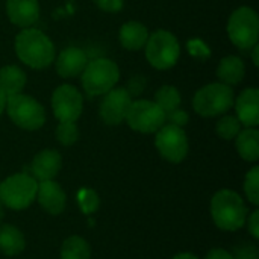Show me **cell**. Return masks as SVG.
Returning a JSON list of instances; mask_svg holds the SVG:
<instances>
[{
    "label": "cell",
    "instance_id": "cell-21",
    "mask_svg": "<svg viewBox=\"0 0 259 259\" xmlns=\"http://www.w3.org/2000/svg\"><path fill=\"white\" fill-rule=\"evenodd\" d=\"M235 146L238 155L249 162H256L259 159V132L256 127H246L240 131L235 138Z\"/></svg>",
    "mask_w": 259,
    "mask_h": 259
},
{
    "label": "cell",
    "instance_id": "cell-7",
    "mask_svg": "<svg viewBox=\"0 0 259 259\" xmlns=\"http://www.w3.org/2000/svg\"><path fill=\"white\" fill-rule=\"evenodd\" d=\"M228 35L232 44L241 50L255 47L259 36V18L255 9L249 6L235 9L228 21Z\"/></svg>",
    "mask_w": 259,
    "mask_h": 259
},
{
    "label": "cell",
    "instance_id": "cell-38",
    "mask_svg": "<svg viewBox=\"0 0 259 259\" xmlns=\"http://www.w3.org/2000/svg\"><path fill=\"white\" fill-rule=\"evenodd\" d=\"M2 219H3V205L0 203V222H2Z\"/></svg>",
    "mask_w": 259,
    "mask_h": 259
},
{
    "label": "cell",
    "instance_id": "cell-18",
    "mask_svg": "<svg viewBox=\"0 0 259 259\" xmlns=\"http://www.w3.org/2000/svg\"><path fill=\"white\" fill-rule=\"evenodd\" d=\"M118 38H120L121 46L126 50L137 52V50L144 49L147 38H149V30L140 21H127L121 26Z\"/></svg>",
    "mask_w": 259,
    "mask_h": 259
},
{
    "label": "cell",
    "instance_id": "cell-24",
    "mask_svg": "<svg viewBox=\"0 0 259 259\" xmlns=\"http://www.w3.org/2000/svg\"><path fill=\"white\" fill-rule=\"evenodd\" d=\"M181 93L178 88L171 87V85H164L161 87L156 94H155V103L165 112H171L175 109H178L181 106Z\"/></svg>",
    "mask_w": 259,
    "mask_h": 259
},
{
    "label": "cell",
    "instance_id": "cell-5",
    "mask_svg": "<svg viewBox=\"0 0 259 259\" xmlns=\"http://www.w3.org/2000/svg\"><path fill=\"white\" fill-rule=\"evenodd\" d=\"M234 102L232 87L215 82L205 85L194 94L193 108L202 117H217L226 114L234 106Z\"/></svg>",
    "mask_w": 259,
    "mask_h": 259
},
{
    "label": "cell",
    "instance_id": "cell-19",
    "mask_svg": "<svg viewBox=\"0 0 259 259\" xmlns=\"http://www.w3.org/2000/svg\"><path fill=\"white\" fill-rule=\"evenodd\" d=\"M26 247L23 232L12 225L0 226V252L6 256H17Z\"/></svg>",
    "mask_w": 259,
    "mask_h": 259
},
{
    "label": "cell",
    "instance_id": "cell-3",
    "mask_svg": "<svg viewBox=\"0 0 259 259\" xmlns=\"http://www.w3.org/2000/svg\"><path fill=\"white\" fill-rule=\"evenodd\" d=\"M82 87L91 97L105 96L108 91L115 88L120 79L118 65L108 58H97L88 61L82 71Z\"/></svg>",
    "mask_w": 259,
    "mask_h": 259
},
{
    "label": "cell",
    "instance_id": "cell-31",
    "mask_svg": "<svg viewBox=\"0 0 259 259\" xmlns=\"http://www.w3.org/2000/svg\"><path fill=\"white\" fill-rule=\"evenodd\" d=\"M188 52L193 56H196V58H206L211 53L209 49H208V46L202 39H197V38L188 41Z\"/></svg>",
    "mask_w": 259,
    "mask_h": 259
},
{
    "label": "cell",
    "instance_id": "cell-26",
    "mask_svg": "<svg viewBox=\"0 0 259 259\" xmlns=\"http://www.w3.org/2000/svg\"><path fill=\"white\" fill-rule=\"evenodd\" d=\"M243 188H244V194H246L247 200H249L252 205L258 206L259 205V167L258 165L252 167V168L247 171V175H246V178H244V185H243Z\"/></svg>",
    "mask_w": 259,
    "mask_h": 259
},
{
    "label": "cell",
    "instance_id": "cell-13",
    "mask_svg": "<svg viewBox=\"0 0 259 259\" xmlns=\"http://www.w3.org/2000/svg\"><path fill=\"white\" fill-rule=\"evenodd\" d=\"M36 200L46 212L52 215H59L65 209L67 194L62 190V187L58 182H55V179L41 181L38 182Z\"/></svg>",
    "mask_w": 259,
    "mask_h": 259
},
{
    "label": "cell",
    "instance_id": "cell-15",
    "mask_svg": "<svg viewBox=\"0 0 259 259\" xmlns=\"http://www.w3.org/2000/svg\"><path fill=\"white\" fill-rule=\"evenodd\" d=\"M235 103L237 118L240 120L241 126L246 127H256L259 124V91L256 88L244 90Z\"/></svg>",
    "mask_w": 259,
    "mask_h": 259
},
{
    "label": "cell",
    "instance_id": "cell-30",
    "mask_svg": "<svg viewBox=\"0 0 259 259\" xmlns=\"http://www.w3.org/2000/svg\"><path fill=\"white\" fill-rule=\"evenodd\" d=\"M190 120V115L188 112H185L184 109L178 108L168 114H165V121H168L170 124H175V126H179V127H184Z\"/></svg>",
    "mask_w": 259,
    "mask_h": 259
},
{
    "label": "cell",
    "instance_id": "cell-10",
    "mask_svg": "<svg viewBox=\"0 0 259 259\" xmlns=\"http://www.w3.org/2000/svg\"><path fill=\"white\" fill-rule=\"evenodd\" d=\"M155 137V146L159 155L168 162L179 164L188 155V138L182 127L175 124H164L158 129Z\"/></svg>",
    "mask_w": 259,
    "mask_h": 259
},
{
    "label": "cell",
    "instance_id": "cell-16",
    "mask_svg": "<svg viewBox=\"0 0 259 259\" xmlns=\"http://www.w3.org/2000/svg\"><path fill=\"white\" fill-rule=\"evenodd\" d=\"M61 167H62V158L59 152L53 149H46L35 155L30 170H32V176L38 182H41V181L55 179Z\"/></svg>",
    "mask_w": 259,
    "mask_h": 259
},
{
    "label": "cell",
    "instance_id": "cell-28",
    "mask_svg": "<svg viewBox=\"0 0 259 259\" xmlns=\"http://www.w3.org/2000/svg\"><path fill=\"white\" fill-rule=\"evenodd\" d=\"M56 138L62 146H73L79 140V129L76 123L73 121L59 123L56 127Z\"/></svg>",
    "mask_w": 259,
    "mask_h": 259
},
{
    "label": "cell",
    "instance_id": "cell-4",
    "mask_svg": "<svg viewBox=\"0 0 259 259\" xmlns=\"http://www.w3.org/2000/svg\"><path fill=\"white\" fill-rule=\"evenodd\" d=\"M38 181L27 173L11 175L0 184V203L9 209L21 211L36 200Z\"/></svg>",
    "mask_w": 259,
    "mask_h": 259
},
{
    "label": "cell",
    "instance_id": "cell-1",
    "mask_svg": "<svg viewBox=\"0 0 259 259\" xmlns=\"http://www.w3.org/2000/svg\"><path fill=\"white\" fill-rule=\"evenodd\" d=\"M15 55L33 70L49 67L55 61V46L50 38L33 27L23 29L15 38Z\"/></svg>",
    "mask_w": 259,
    "mask_h": 259
},
{
    "label": "cell",
    "instance_id": "cell-6",
    "mask_svg": "<svg viewBox=\"0 0 259 259\" xmlns=\"http://www.w3.org/2000/svg\"><path fill=\"white\" fill-rule=\"evenodd\" d=\"M149 64L156 70H168L176 65L181 56V44L168 30H156L149 35L144 46Z\"/></svg>",
    "mask_w": 259,
    "mask_h": 259
},
{
    "label": "cell",
    "instance_id": "cell-25",
    "mask_svg": "<svg viewBox=\"0 0 259 259\" xmlns=\"http://www.w3.org/2000/svg\"><path fill=\"white\" fill-rule=\"evenodd\" d=\"M215 131L223 140H235L241 131V123L235 115H223L215 126Z\"/></svg>",
    "mask_w": 259,
    "mask_h": 259
},
{
    "label": "cell",
    "instance_id": "cell-9",
    "mask_svg": "<svg viewBox=\"0 0 259 259\" xmlns=\"http://www.w3.org/2000/svg\"><path fill=\"white\" fill-rule=\"evenodd\" d=\"M124 120L135 132L155 134L165 124V112L155 102L140 99L131 103Z\"/></svg>",
    "mask_w": 259,
    "mask_h": 259
},
{
    "label": "cell",
    "instance_id": "cell-12",
    "mask_svg": "<svg viewBox=\"0 0 259 259\" xmlns=\"http://www.w3.org/2000/svg\"><path fill=\"white\" fill-rule=\"evenodd\" d=\"M132 103V96L124 88H112L108 91L100 103V118L109 124L117 126L124 121L127 109Z\"/></svg>",
    "mask_w": 259,
    "mask_h": 259
},
{
    "label": "cell",
    "instance_id": "cell-11",
    "mask_svg": "<svg viewBox=\"0 0 259 259\" xmlns=\"http://www.w3.org/2000/svg\"><path fill=\"white\" fill-rule=\"evenodd\" d=\"M52 109L59 123H76L83 109V99L77 88L64 83L59 85L52 94Z\"/></svg>",
    "mask_w": 259,
    "mask_h": 259
},
{
    "label": "cell",
    "instance_id": "cell-29",
    "mask_svg": "<svg viewBox=\"0 0 259 259\" xmlns=\"http://www.w3.org/2000/svg\"><path fill=\"white\" fill-rule=\"evenodd\" d=\"M232 256L234 259H259L258 247L252 243H241L235 247Z\"/></svg>",
    "mask_w": 259,
    "mask_h": 259
},
{
    "label": "cell",
    "instance_id": "cell-35",
    "mask_svg": "<svg viewBox=\"0 0 259 259\" xmlns=\"http://www.w3.org/2000/svg\"><path fill=\"white\" fill-rule=\"evenodd\" d=\"M6 100H8L6 94L0 90V115H2V114H3V111L6 109Z\"/></svg>",
    "mask_w": 259,
    "mask_h": 259
},
{
    "label": "cell",
    "instance_id": "cell-2",
    "mask_svg": "<svg viewBox=\"0 0 259 259\" xmlns=\"http://www.w3.org/2000/svg\"><path fill=\"white\" fill-rule=\"evenodd\" d=\"M247 206L243 197L232 190H220L211 200V217L215 226L226 232H235L246 225Z\"/></svg>",
    "mask_w": 259,
    "mask_h": 259
},
{
    "label": "cell",
    "instance_id": "cell-14",
    "mask_svg": "<svg viewBox=\"0 0 259 259\" xmlns=\"http://www.w3.org/2000/svg\"><path fill=\"white\" fill-rule=\"evenodd\" d=\"M6 14L12 24L27 29L39 18V3L38 0H8Z\"/></svg>",
    "mask_w": 259,
    "mask_h": 259
},
{
    "label": "cell",
    "instance_id": "cell-23",
    "mask_svg": "<svg viewBox=\"0 0 259 259\" xmlns=\"http://www.w3.org/2000/svg\"><path fill=\"white\" fill-rule=\"evenodd\" d=\"M61 259H91V247L83 237L71 235L61 247Z\"/></svg>",
    "mask_w": 259,
    "mask_h": 259
},
{
    "label": "cell",
    "instance_id": "cell-22",
    "mask_svg": "<svg viewBox=\"0 0 259 259\" xmlns=\"http://www.w3.org/2000/svg\"><path fill=\"white\" fill-rule=\"evenodd\" d=\"M26 73L17 65H5L0 68V90L6 97L20 94L26 85Z\"/></svg>",
    "mask_w": 259,
    "mask_h": 259
},
{
    "label": "cell",
    "instance_id": "cell-33",
    "mask_svg": "<svg viewBox=\"0 0 259 259\" xmlns=\"http://www.w3.org/2000/svg\"><path fill=\"white\" fill-rule=\"evenodd\" d=\"M246 222H247V229H249V234L255 238V240H258L259 238V211H252V214L250 215H247V219H246Z\"/></svg>",
    "mask_w": 259,
    "mask_h": 259
},
{
    "label": "cell",
    "instance_id": "cell-36",
    "mask_svg": "<svg viewBox=\"0 0 259 259\" xmlns=\"http://www.w3.org/2000/svg\"><path fill=\"white\" fill-rule=\"evenodd\" d=\"M173 259H199L196 255L193 253H188V252H182V253H178Z\"/></svg>",
    "mask_w": 259,
    "mask_h": 259
},
{
    "label": "cell",
    "instance_id": "cell-34",
    "mask_svg": "<svg viewBox=\"0 0 259 259\" xmlns=\"http://www.w3.org/2000/svg\"><path fill=\"white\" fill-rule=\"evenodd\" d=\"M205 259H234V256H232L231 252H228L225 249H220V247H215V249H212V250H209L206 253Z\"/></svg>",
    "mask_w": 259,
    "mask_h": 259
},
{
    "label": "cell",
    "instance_id": "cell-32",
    "mask_svg": "<svg viewBox=\"0 0 259 259\" xmlns=\"http://www.w3.org/2000/svg\"><path fill=\"white\" fill-rule=\"evenodd\" d=\"M96 6L105 12L117 14L123 9V0H94Z\"/></svg>",
    "mask_w": 259,
    "mask_h": 259
},
{
    "label": "cell",
    "instance_id": "cell-8",
    "mask_svg": "<svg viewBox=\"0 0 259 259\" xmlns=\"http://www.w3.org/2000/svg\"><path fill=\"white\" fill-rule=\"evenodd\" d=\"M6 112L12 123L24 131H38L46 123V111L41 103L21 93L8 97Z\"/></svg>",
    "mask_w": 259,
    "mask_h": 259
},
{
    "label": "cell",
    "instance_id": "cell-17",
    "mask_svg": "<svg viewBox=\"0 0 259 259\" xmlns=\"http://www.w3.org/2000/svg\"><path fill=\"white\" fill-rule=\"evenodd\" d=\"M88 64L87 53L79 47L64 49L56 59V71L61 77H76L82 74Z\"/></svg>",
    "mask_w": 259,
    "mask_h": 259
},
{
    "label": "cell",
    "instance_id": "cell-20",
    "mask_svg": "<svg viewBox=\"0 0 259 259\" xmlns=\"http://www.w3.org/2000/svg\"><path fill=\"white\" fill-rule=\"evenodd\" d=\"M244 73H246V67L243 59L234 55L223 58L217 68V77L220 79L222 83H226L229 87L240 83L244 77Z\"/></svg>",
    "mask_w": 259,
    "mask_h": 259
},
{
    "label": "cell",
    "instance_id": "cell-27",
    "mask_svg": "<svg viewBox=\"0 0 259 259\" xmlns=\"http://www.w3.org/2000/svg\"><path fill=\"white\" fill-rule=\"evenodd\" d=\"M77 203L83 214L90 215L96 212L100 206V197L93 188H82L77 193Z\"/></svg>",
    "mask_w": 259,
    "mask_h": 259
},
{
    "label": "cell",
    "instance_id": "cell-37",
    "mask_svg": "<svg viewBox=\"0 0 259 259\" xmlns=\"http://www.w3.org/2000/svg\"><path fill=\"white\" fill-rule=\"evenodd\" d=\"M250 50H252V59H253V64H255V65H258V64H259V59H258V44H256L255 47H252Z\"/></svg>",
    "mask_w": 259,
    "mask_h": 259
}]
</instances>
